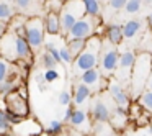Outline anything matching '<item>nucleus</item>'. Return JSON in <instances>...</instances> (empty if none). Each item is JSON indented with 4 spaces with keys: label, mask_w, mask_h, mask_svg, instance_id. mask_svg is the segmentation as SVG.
<instances>
[{
    "label": "nucleus",
    "mask_w": 152,
    "mask_h": 136,
    "mask_svg": "<svg viewBox=\"0 0 152 136\" xmlns=\"http://www.w3.org/2000/svg\"><path fill=\"white\" fill-rule=\"evenodd\" d=\"M0 57H4L7 62L13 64H28L33 62V53L28 46L25 35L21 33H13L8 30L0 40Z\"/></svg>",
    "instance_id": "f257e3e1"
},
{
    "label": "nucleus",
    "mask_w": 152,
    "mask_h": 136,
    "mask_svg": "<svg viewBox=\"0 0 152 136\" xmlns=\"http://www.w3.org/2000/svg\"><path fill=\"white\" fill-rule=\"evenodd\" d=\"M103 40L102 36H93L87 41V46L72 62V74L75 77H80L83 72L92 69H98V59H100V51H102Z\"/></svg>",
    "instance_id": "f03ea898"
},
{
    "label": "nucleus",
    "mask_w": 152,
    "mask_h": 136,
    "mask_svg": "<svg viewBox=\"0 0 152 136\" xmlns=\"http://www.w3.org/2000/svg\"><path fill=\"white\" fill-rule=\"evenodd\" d=\"M152 72V54L151 53H139L136 56V62L131 72V90L132 97L137 99L139 93L144 92L147 80Z\"/></svg>",
    "instance_id": "7ed1b4c3"
},
{
    "label": "nucleus",
    "mask_w": 152,
    "mask_h": 136,
    "mask_svg": "<svg viewBox=\"0 0 152 136\" xmlns=\"http://www.w3.org/2000/svg\"><path fill=\"white\" fill-rule=\"evenodd\" d=\"M23 35H25V40H26L28 46H30L31 53L38 54L41 51V48L44 46V41H46V31H44V23H43V18L38 17V18H26L23 25Z\"/></svg>",
    "instance_id": "20e7f679"
},
{
    "label": "nucleus",
    "mask_w": 152,
    "mask_h": 136,
    "mask_svg": "<svg viewBox=\"0 0 152 136\" xmlns=\"http://www.w3.org/2000/svg\"><path fill=\"white\" fill-rule=\"evenodd\" d=\"M85 15L83 10V2L80 0H69L64 2V7L59 13V21H61V35L67 36L72 26Z\"/></svg>",
    "instance_id": "39448f33"
},
{
    "label": "nucleus",
    "mask_w": 152,
    "mask_h": 136,
    "mask_svg": "<svg viewBox=\"0 0 152 136\" xmlns=\"http://www.w3.org/2000/svg\"><path fill=\"white\" fill-rule=\"evenodd\" d=\"M118 61H119V53L116 46L110 44L108 41H103L102 51H100V59H98V71L105 79L111 77L118 69Z\"/></svg>",
    "instance_id": "423d86ee"
},
{
    "label": "nucleus",
    "mask_w": 152,
    "mask_h": 136,
    "mask_svg": "<svg viewBox=\"0 0 152 136\" xmlns=\"http://www.w3.org/2000/svg\"><path fill=\"white\" fill-rule=\"evenodd\" d=\"M98 25H100V18H93V17L83 15L72 26V30L67 33L66 40L67 41H74V40L88 41L90 38L96 36V28H98Z\"/></svg>",
    "instance_id": "0eeeda50"
},
{
    "label": "nucleus",
    "mask_w": 152,
    "mask_h": 136,
    "mask_svg": "<svg viewBox=\"0 0 152 136\" xmlns=\"http://www.w3.org/2000/svg\"><path fill=\"white\" fill-rule=\"evenodd\" d=\"M5 112L18 115L21 118H26L30 115V103H28V97L25 93V84L20 89L5 95Z\"/></svg>",
    "instance_id": "6e6552de"
},
{
    "label": "nucleus",
    "mask_w": 152,
    "mask_h": 136,
    "mask_svg": "<svg viewBox=\"0 0 152 136\" xmlns=\"http://www.w3.org/2000/svg\"><path fill=\"white\" fill-rule=\"evenodd\" d=\"M12 7L15 10V15H20L23 18H43V12L46 10L44 2L39 0H13Z\"/></svg>",
    "instance_id": "1a4fd4ad"
},
{
    "label": "nucleus",
    "mask_w": 152,
    "mask_h": 136,
    "mask_svg": "<svg viewBox=\"0 0 152 136\" xmlns=\"http://www.w3.org/2000/svg\"><path fill=\"white\" fill-rule=\"evenodd\" d=\"M79 82L83 84L85 87H88L92 93H98L105 89V85L108 84V80L102 76L98 69H92V71H87L83 72L82 76L79 77Z\"/></svg>",
    "instance_id": "9d476101"
},
{
    "label": "nucleus",
    "mask_w": 152,
    "mask_h": 136,
    "mask_svg": "<svg viewBox=\"0 0 152 136\" xmlns=\"http://www.w3.org/2000/svg\"><path fill=\"white\" fill-rule=\"evenodd\" d=\"M106 87H108V92H110V95L113 97L116 107H118L119 110H124L126 112V110L129 108V95L126 93V90L123 89V85L118 80L110 79L108 84H106Z\"/></svg>",
    "instance_id": "9b49d317"
},
{
    "label": "nucleus",
    "mask_w": 152,
    "mask_h": 136,
    "mask_svg": "<svg viewBox=\"0 0 152 136\" xmlns=\"http://www.w3.org/2000/svg\"><path fill=\"white\" fill-rule=\"evenodd\" d=\"M136 56L137 54L131 49H126L119 54V61H118V69L116 72H121L119 74V79L124 80V79H129L131 77V72H132V67H134V62H136Z\"/></svg>",
    "instance_id": "f8f14e48"
},
{
    "label": "nucleus",
    "mask_w": 152,
    "mask_h": 136,
    "mask_svg": "<svg viewBox=\"0 0 152 136\" xmlns=\"http://www.w3.org/2000/svg\"><path fill=\"white\" fill-rule=\"evenodd\" d=\"M90 113H92V118L95 120L96 123H106L111 116L110 113V107L106 105L105 100H102L100 97H96L92 102V107H90Z\"/></svg>",
    "instance_id": "ddd939ff"
},
{
    "label": "nucleus",
    "mask_w": 152,
    "mask_h": 136,
    "mask_svg": "<svg viewBox=\"0 0 152 136\" xmlns=\"http://www.w3.org/2000/svg\"><path fill=\"white\" fill-rule=\"evenodd\" d=\"M44 23V31L49 36H57L61 33V21H59V13L54 12H46V15L43 17Z\"/></svg>",
    "instance_id": "4468645a"
},
{
    "label": "nucleus",
    "mask_w": 152,
    "mask_h": 136,
    "mask_svg": "<svg viewBox=\"0 0 152 136\" xmlns=\"http://www.w3.org/2000/svg\"><path fill=\"white\" fill-rule=\"evenodd\" d=\"M70 125H72L74 129L80 133V129H88L90 128V121H88V116H87V112L85 110H80V108H75L72 113V118H70Z\"/></svg>",
    "instance_id": "2eb2a0df"
},
{
    "label": "nucleus",
    "mask_w": 152,
    "mask_h": 136,
    "mask_svg": "<svg viewBox=\"0 0 152 136\" xmlns=\"http://www.w3.org/2000/svg\"><path fill=\"white\" fill-rule=\"evenodd\" d=\"M90 95H92V92H90L88 87H85L83 84L77 82L75 87H74V93H72V102H74V105H77V107L83 105V103L88 100Z\"/></svg>",
    "instance_id": "dca6fc26"
},
{
    "label": "nucleus",
    "mask_w": 152,
    "mask_h": 136,
    "mask_svg": "<svg viewBox=\"0 0 152 136\" xmlns=\"http://www.w3.org/2000/svg\"><path fill=\"white\" fill-rule=\"evenodd\" d=\"M105 35H106V41L113 46H119L124 40L123 36V28L119 25H110L108 28L105 30Z\"/></svg>",
    "instance_id": "f3484780"
},
{
    "label": "nucleus",
    "mask_w": 152,
    "mask_h": 136,
    "mask_svg": "<svg viewBox=\"0 0 152 136\" xmlns=\"http://www.w3.org/2000/svg\"><path fill=\"white\" fill-rule=\"evenodd\" d=\"M121 28H123V36H124L126 40H132V38L141 31L142 21L141 20H129V21H126Z\"/></svg>",
    "instance_id": "a211bd4d"
},
{
    "label": "nucleus",
    "mask_w": 152,
    "mask_h": 136,
    "mask_svg": "<svg viewBox=\"0 0 152 136\" xmlns=\"http://www.w3.org/2000/svg\"><path fill=\"white\" fill-rule=\"evenodd\" d=\"M83 2V10H85L87 17H93L98 18L102 13V4L98 0H82Z\"/></svg>",
    "instance_id": "6ab92c4d"
},
{
    "label": "nucleus",
    "mask_w": 152,
    "mask_h": 136,
    "mask_svg": "<svg viewBox=\"0 0 152 136\" xmlns=\"http://www.w3.org/2000/svg\"><path fill=\"white\" fill-rule=\"evenodd\" d=\"M15 18V10L12 7V2H0V21L10 23Z\"/></svg>",
    "instance_id": "aec40b11"
},
{
    "label": "nucleus",
    "mask_w": 152,
    "mask_h": 136,
    "mask_svg": "<svg viewBox=\"0 0 152 136\" xmlns=\"http://www.w3.org/2000/svg\"><path fill=\"white\" fill-rule=\"evenodd\" d=\"M66 46H67V49H69V53H70V56H72V59H75V57L79 56V54L82 53L83 49H85L87 41H83V40L67 41V43H66Z\"/></svg>",
    "instance_id": "412c9836"
},
{
    "label": "nucleus",
    "mask_w": 152,
    "mask_h": 136,
    "mask_svg": "<svg viewBox=\"0 0 152 136\" xmlns=\"http://www.w3.org/2000/svg\"><path fill=\"white\" fill-rule=\"evenodd\" d=\"M13 69H17V66L13 67V64L7 62L4 57H0V85H2V84H4L5 80L8 79V77H10L12 74L15 72Z\"/></svg>",
    "instance_id": "4be33fe9"
},
{
    "label": "nucleus",
    "mask_w": 152,
    "mask_h": 136,
    "mask_svg": "<svg viewBox=\"0 0 152 136\" xmlns=\"http://www.w3.org/2000/svg\"><path fill=\"white\" fill-rule=\"evenodd\" d=\"M64 131V123L59 120H53L49 123V126L46 128V133L49 136H61V133Z\"/></svg>",
    "instance_id": "5701e85b"
},
{
    "label": "nucleus",
    "mask_w": 152,
    "mask_h": 136,
    "mask_svg": "<svg viewBox=\"0 0 152 136\" xmlns=\"http://www.w3.org/2000/svg\"><path fill=\"white\" fill-rule=\"evenodd\" d=\"M41 64H43V67L46 71H51V69H56V66L59 62H57V61H54V57L51 56L49 53H46V51H44L43 56H41Z\"/></svg>",
    "instance_id": "b1692460"
},
{
    "label": "nucleus",
    "mask_w": 152,
    "mask_h": 136,
    "mask_svg": "<svg viewBox=\"0 0 152 136\" xmlns=\"http://www.w3.org/2000/svg\"><path fill=\"white\" fill-rule=\"evenodd\" d=\"M139 102H141V105L145 110L152 112V90H144L141 93V97H139Z\"/></svg>",
    "instance_id": "393cba45"
},
{
    "label": "nucleus",
    "mask_w": 152,
    "mask_h": 136,
    "mask_svg": "<svg viewBox=\"0 0 152 136\" xmlns=\"http://www.w3.org/2000/svg\"><path fill=\"white\" fill-rule=\"evenodd\" d=\"M10 123H8L7 120V113H5V110L0 108V136H7V133L10 131Z\"/></svg>",
    "instance_id": "a878e982"
},
{
    "label": "nucleus",
    "mask_w": 152,
    "mask_h": 136,
    "mask_svg": "<svg viewBox=\"0 0 152 136\" xmlns=\"http://www.w3.org/2000/svg\"><path fill=\"white\" fill-rule=\"evenodd\" d=\"M141 7H142L141 0H126L124 10L128 12V13H137V12L141 10Z\"/></svg>",
    "instance_id": "bb28decb"
},
{
    "label": "nucleus",
    "mask_w": 152,
    "mask_h": 136,
    "mask_svg": "<svg viewBox=\"0 0 152 136\" xmlns=\"http://www.w3.org/2000/svg\"><path fill=\"white\" fill-rule=\"evenodd\" d=\"M59 57H61V62H64V64H72L74 62V59H72V56H70V53H69L66 44L59 46Z\"/></svg>",
    "instance_id": "cd10ccee"
},
{
    "label": "nucleus",
    "mask_w": 152,
    "mask_h": 136,
    "mask_svg": "<svg viewBox=\"0 0 152 136\" xmlns=\"http://www.w3.org/2000/svg\"><path fill=\"white\" fill-rule=\"evenodd\" d=\"M59 103L64 107L72 105V93H70L69 90H62V92L59 93Z\"/></svg>",
    "instance_id": "c85d7f7f"
},
{
    "label": "nucleus",
    "mask_w": 152,
    "mask_h": 136,
    "mask_svg": "<svg viewBox=\"0 0 152 136\" xmlns=\"http://www.w3.org/2000/svg\"><path fill=\"white\" fill-rule=\"evenodd\" d=\"M43 74H44V79H46V82H48V84H49V82H54V80L59 79V72H57L56 69L46 71V72H43Z\"/></svg>",
    "instance_id": "c756f323"
},
{
    "label": "nucleus",
    "mask_w": 152,
    "mask_h": 136,
    "mask_svg": "<svg viewBox=\"0 0 152 136\" xmlns=\"http://www.w3.org/2000/svg\"><path fill=\"white\" fill-rule=\"evenodd\" d=\"M108 5L113 10H121V8L126 7V0H110Z\"/></svg>",
    "instance_id": "7c9ffc66"
},
{
    "label": "nucleus",
    "mask_w": 152,
    "mask_h": 136,
    "mask_svg": "<svg viewBox=\"0 0 152 136\" xmlns=\"http://www.w3.org/2000/svg\"><path fill=\"white\" fill-rule=\"evenodd\" d=\"M5 113H7V120H8V123H10V126L12 125H20V123L25 120V118H21V116H18V115H13V113H8V112H5Z\"/></svg>",
    "instance_id": "2f4dec72"
},
{
    "label": "nucleus",
    "mask_w": 152,
    "mask_h": 136,
    "mask_svg": "<svg viewBox=\"0 0 152 136\" xmlns=\"http://www.w3.org/2000/svg\"><path fill=\"white\" fill-rule=\"evenodd\" d=\"M36 82H38L39 90H41V92H44V90H46V85H48L46 79H44V74H36Z\"/></svg>",
    "instance_id": "473e14b6"
},
{
    "label": "nucleus",
    "mask_w": 152,
    "mask_h": 136,
    "mask_svg": "<svg viewBox=\"0 0 152 136\" xmlns=\"http://www.w3.org/2000/svg\"><path fill=\"white\" fill-rule=\"evenodd\" d=\"M74 105H69L67 107V110H66V113H64V121H67L69 123L70 121V118H72V113H74Z\"/></svg>",
    "instance_id": "72a5a7b5"
},
{
    "label": "nucleus",
    "mask_w": 152,
    "mask_h": 136,
    "mask_svg": "<svg viewBox=\"0 0 152 136\" xmlns=\"http://www.w3.org/2000/svg\"><path fill=\"white\" fill-rule=\"evenodd\" d=\"M8 31V23H4V21H0V40L4 38V35Z\"/></svg>",
    "instance_id": "f704fd0d"
},
{
    "label": "nucleus",
    "mask_w": 152,
    "mask_h": 136,
    "mask_svg": "<svg viewBox=\"0 0 152 136\" xmlns=\"http://www.w3.org/2000/svg\"><path fill=\"white\" fill-rule=\"evenodd\" d=\"M147 90H152V72H151V77H149V80H147Z\"/></svg>",
    "instance_id": "c9c22d12"
},
{
    "label": "nucleus",
    "mask_w": 152,
    "mask_h": 136,
    "mask_svg": "<svg viewBox=\"0 0 152 136\" xmlns=\"http://www.w3.org/2000/svg\"><path fill=\"white\" fill-rule=\"evenodd\" d=\"M147 20H149V26L152 28V12H151V15H149V18H147Z\"/></svg>",
    "instance_id": "e433bc0d"
},
{
    "label": "nucleus",
    "mask_w": 152,
    "mask_h": 136,
    "mask_svg": "<svg viewBox=\"0 0 152 136\" xmlns=\"http://www.w3.org/2000/svg\"><path fill=\"white\" fill-rule=\"evenodd\" d=\"M149 129H151V133H152V123H151V126H149Z\"/></svg>",
    "instance_id": "4c0bfd02"
},
{
    "label": "nucleus",
    "mask_w": 152,
    "mask_h": 136,
    "mask_svg": "<svg viewBox=\"0 0 152 136\" xmlns=\"http://www.w3.org/2000/svg\"><path fill=\"white\" fill-rule=\"evenodd\" d=\"M96 136H105V135H96Z\"/></svg>",
    "instance_id": "58836bf2"
}]
</instances>
